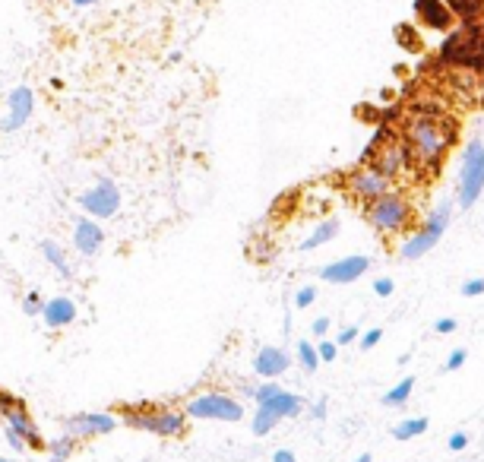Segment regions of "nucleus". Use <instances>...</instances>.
Here are the masks:
<instances>
[{
  "instance_id": "obj_1",
  "label": "nucleus",
  "mask_w": 484,
  "mask_h": 462,
  "mask_svg": "<svg viewBox=\"0 0 484 462\" xmlns=\"http://www.w3.org/2000/svg\"><path fill=\"white\" fill-rule=\"evenodd\" d=\"M414 162L427 165V168H437L443 162V155L452 149L456 143V127L450 120L437 117V114H414L405 124V139Z\"/></svg>"
},
{
  "instance_id": "obj_2",
  "label": "nucleus",
  "mask_w": 484,
  "mask_h": 462,
  "mask_svg": "<svg viewBox=\"0 0 484 462\" xmlns=\"http://www.w3.org/2000/svg\"><path fill=\"white\" fill-rule=\"evenodd\" d=\"M121 418L127 428L146 430L155 437H181L187 428V415L168 405H121Z\"/></svg>"
},
{
  "instance_id": "obj_3",
  "label": "nucleus",
  "mask_w": 484,
  "mask_h": 462,
  "mask_svg": "<svg viewBox=\"0 0 484 462\" xmlns=\"http://www.w3.org/2000/svg\"><path fill=\"white\" fill-rule=\"evenodd\" d=\"M364 212H367V222L380 234H399V231H405V228L412 225L414 206H412V200H408L405 193L389 190V193L364 203Z\"/></svg>"
},
{
  "instance_id": "obj_4",
  "label": "nucleus",
  "mask_w": 484,
  "mask_h": 462,
  "mask_svg": "<svg viewBox=\"0 0 484 462\" xmlns=\"http://www.w3.org/2000/svg\"><path fill=\"white\" fill-rule=\"evenodd\" d=\"M440 57L456 67L484 70V35L475 29V23H465L462 29L446 35V41L440 44Z\"/></svg>"
},
{
  "instance_id": "obj_5",
  "label": "nucleus",
  "mask_w": 484,
  "mask_h": 462,
  "mask_svg": "<svg viewBox=\"0 0 484 462\" xmlns=\"http://www.w3.org/2000/svg\"><path fill=\"white\" fill-rule=\"evenodd\" d=\"M481 190H484V143L481 139H471L465 146L462 171H459V206L462 209L475 206Z\"/></svg>"
},
{
  "instance_id": "obj_6",
  "label": "nucleus",
  "mask_w": 484,
  "mask_h": 462,
  "mask_svg": "<svg viewBox=\"0 0 484 462\" xmlns=\"http://www.w3.org/2000/svg\"><path fill=\"white\" fill-rule=\"evenodd\" d=\"M187 418H200V421H241L244 405L237 399L225 396V392H203V396L190 399L184 405Z\"/></svg>"
},
{
  "instance_id": "obj_7",
  "label": "nucleus",
  "mask_w": 484,
  "mask_h": 462,
  "mask_svg": "<svg viewBox=\"0 0 484 462\" xmlns=\"http://www.w3.org/2000/svg\"><path fill=\"white\" fill-rule=\"evenodd\" d=\"M301 409H304V399L294 396V392L279 390L273 399H266V402L256 405V415H254V434H256V437L273 434V428L282 421V418H294V415H301Z\"/></svg>"
},
{
  "instance_id": "obj_8",
  "label": "nucleus",
  "mask_w": 484,
  "mask_h": 462,
  "mask_svg": "<svg viewBox=\"0 0 484 462\" xmlns=\"http://www.w3.org/2000/svg\"><path fill=\"white\" fill-rule=\"evenodd\" d=\"M0 415H4V424H7V430H13L16 437H22V443L26 447H45V440H41L39 428H35L32 415H29L26 402L22 399H16L13 392L0 390Z\"/></svg>"
},
{
  "instance_id": "obj_9",
  "label": "nucleus",
  "mask_w": 484,
  "mask_h": 462,
  "mask_svg": "<svg viewBox=\"0 0 484 462\" xmlns=\"http://www.w3.org/2000/svg\"><path fill=\"white\" fill-rule=\"evenodd\" d=\"M79 206L86 209L89 219H115L121 212V190L111 177H102L96 187H89L86 193H79Z\"/></svg>"
},
{
  "instance_id": "obj_10",
  "label": "nucleus",
  "mask_w": 484,
  "mask_h": 462,
  "mask_svg": "<svg viewBox=\"0 0 484 462\" xmlns=\"http://www.w3.org/2000/svg\"><path fill=\"white\" fill-rule=\"evenodd\" d=\"M345 187H348V193L355 196L358 203H370V200H377V196L389 193L393 181H389L386 174H380L374 165H361V168H355L345 177Z\"/></svg>"
},
{
  "instance_id": "obj_11",
  "label": "nucleus",
  "mask_w": 484,
  "mask_h": 462,
  "mask_svg": "<svg viewBox=\"0 0 484 462\" xmlns=\"http://www.w3.org/2000/svg\"><path fill=\"white\" fill-rule=\"evenodd\" d=\"M117 428V418L111 411H79L64 421V434L73 440H86V437H102Z\"/></svg>"
},
{
  "instance_id": "obj_12",
  "label": "nucleus",
  "mask_w": 484,
  "mask_h": 462,
  "mask_svg": "<svg viewBox=\"0 0 484 462\" xmlns=\"http://www.w3.org/2000/svg\"><path fill=\"white\" fill-rule=\"evenodd\" d=\"M412 162H414V158H412V152H408V146L402 143V139L380 146V149L374 152V158H370V165H374L380 174H386L389 181H395V177L405 174Z\"/></svg>"
},
{
  "instance_id": "obj_13",
  "label": "nucleus",
  "mask_w": 484,
  "mask_h": 462,
  "mask_svg": "<svg viewBox=\"0 0 484 462\" xmlns=\"http://www.w3.org/2000/svg\"><path fill=\"white\" fill-rule=\"evenodd\" d=\"M370 259L361 257V253H355V257H342V259H332V263H326L323 269H320V278L323 282H332V285H348V282H358V278L367 272Z\"/></svg>"
},
{
  "instance_id": "obj_14",
  "label": "nucleus",
  "mask_w": 484,
  "mask_h": 462,
  "mask_svg": "<svg viewBox=\"0 0 484 462\" xmlns=\"http://www.w3.org/2000/svg\"><path fill=\"white\" fill-rule=\"evenodd\" d=\"M7 117H4V130H20V127L29 124V117H32L35 111V95L29 86H16L13 92H10V101H7Z\"/></svg>"
},
{
  "instance_id": "obj_15",
  "label": "nucleus",
  "mask_w": 484,
  "mask_h": 462,
  "mask_svg": "<svg viewBox=\"0 0 484 462\" xmlns=\"http://www.w3.org/2000/svg\"><path fill=\"white\" fill-rule=\"evenodd\" d=\"M105 244V231L96 219H79L73 225V247H77L83 257H96Z\"/></svg>"
},
{
  "instance_id": "obj_16",
  "label": "nucleus",
  "mask_w": 484,
  "mask_h": 462,
  "mask_svg": "<svg viewBox=\"0 0 484 462\" xmlns=\"http://www.w3.org/2000/svg\"><path fill=\"white\" fill-rule=\"evenodd\" d=\"M414 16L421 19L424 29L433 32H450L452 25V13L443 6V0H414Z\"/></svg>"
},
{
  "instance_id": "obj_17",
  "label": "nucleus",
  "mask_w": 484,
  "mask_h": 462,
  "mask_svg": "<svg viewBox=\"0 0 484 462\" xmlns=\"http://www.w3.org/2000/svg\"><path fill=\"white\" fill-rule=\"evenodd\" d=\"M288 364H292V358H288V352H282L279 345H263L254 358V371L266 380L282 377V373L288 371Z\"/></svg>"
},
{
  "instance_id": "obj_18",
  "label": "nucleus",
  "mask_w": 484,
  "mask_h": 462,
  "mask_svg": "<svg viewBox=\"0 0 484 462\" xmlns=\"http://www.w3.org/2000/svg\"><path fill=\"white\" fill-rule=\"evenodd\" d=\"M41 320L51 329L70 326V323L77 320V304H73L70 297H51V301H45V307H41Z\"/></svg>"
},
{
  "instance_id": "obj_19",
  "label": "nucleus",
  "mask_w": 484,
  "mask_h": 462,
  "mask_svg": "<svg viewBox=\"0 0 484 462\" xmlns=\"http://www.w3.org/2000/svg\"><path fill=\"white\" fill-rule=\"evenodd\" d=\"M437 244H440V238H433V234H427L424 228H418V231H414L412 238L402 244L399 257L402 259H418V257H424V253H431Z\"/></svg>"
},
{
  "instance_id": "obj_20",
  "label": "nucleus",
  "mask_w": 484,
  "mask_h": 462,
  "mask_svg": "<svg viewBox=\"0 0 484 462\" xmlns=\"http://www.w3.org/2000/svg\"><path fill=\"white\" fill-rule=\"evenodd\" d=\"M339 234V219H323L317 228H313L310 234H307L304 240H301V250H317V247H323V244H329L332 238Z\"/></svg>"
},
{
  "instance_id": "obj_21",
  "label": "nucleus",
  "mask_w": 484,
  "mask_h": 462,
  "mask_svg": "<svg viewBox=\"0 0 484 462\" xmlns=\"http://www.w3.org/2000/svg\"><path fill=\"white\" fill-rule=\"evenodd\" d=\"M443 6L452 13V19H462V23H475L484 13V0H443Z\"/></svg>"
},
{
  "instance_id": "obj_22",
  "label": "nucleus",
  "mask_w": 484,
  "mask_h": 462,
  "mask_svg": "<svg viewBox=\"0 0 484 462\" xmlns=\"http://www.w3.org/2000/svg\"><path fill=\"white\" fill-rule=\"evenodd\" d=\"M450 215H452V206L450 203H440V206L424 219V225L421 228H424L427 234H433V238H443V231L450 228Z\"/></svg>"
},
{
  "instance_id": "obj_23",
  "label": "nucleus",
  "mask_w": 484,
  "mask_h": 462,
  "mask_svg": "<svg viewBox=\"0 0 484 462\" xmlns=\"http://www.w3.org/2000/svg\"><path fill=\"white\" fill-rule=\"evenodd\" d=\"M41 253H45V259H48V263H51L64 278L73 276L70 263H67V253H64V247H60L58 240H41Z\"/></svg>"
},
{
  "instance_id": "obj_24",
  "label": "nucleus",
  "mask_w": 484,
  "mask_h": 462,
  "mask_svg": "<svg viewBox=\"0 0 484 462\" xmlns=\"http://www.w3.org/2000/svg\"><path fill=\"white\" fill-rule=\"evenodd\" d=\"M424 430H427V418H405V421H399L393 428V437L395 440H414Z\"/></svg>"
},
{
  "instance_id": "obj_25",
  "label": "nucleus",
  "mask_w": 484,
  "mask_h": 462,
  "mask_svg": "<svg viewBox=\"0 0 484 462\" xmlns=\"http://www.w3.org/2000/svg\"><path fill=\"white\" fill-rule=\"evenodd\" d=\"M412 390H414V377L399 380V383H395L389 392H383V405H405L408 396H412Z\"/></svg>"
},
{
  "instance_id": "obj_26",
  "label": "nucleus",
  "mask_w": 484,
  "mask_h": 462,
  "mask_svg": "<svg viewBox=\"0 0 484 462\" xmlns=\"http://www.w3.org/2000/svg\"><path fill=\"white\" fill-rule=\"evenodd\" d=\"M298 361H301V367H304L307 373H313V371L320 367V354H317V348H313L307 339H301V342H298Z\"/></svg>"
},
{
  "instance_id": "obj_27",
  "label": "nucleus",
  "mask_w": 484,
  "mask_h": 462,
  "mask_svg": "<svg viewBox=\"0 0 484 462\" xmlns=\"http://www.w3.org/2000/svg\"><path fill=\"white\" fill-rule=\"evenodd\" d=\"M73 437H67V434H60L58 440L51 443V462H67L70 459V453H73Z\"/></svg>"
},
{
  "instance_id": "obj_28",
  "label": "nucleus",
  "mask_w": 484,
  "mask_h": 462,
  "mask_svg": "<svg viewBox=\"0 0 484 462\" xmlns=\"http://www.w3.org/2000/svg\"><path fill=\"white\" fill-rule=\"evenodd\" d=\"M313 301H317V285H304V288H298V295H294V307H310Z\"/></svg>"
},
{
  "instance_id": "obj_29",
  "label": "nucleus",
  "mask_w": 484,
  "mask_h": 462,
  "mask_svg": "<svg viewBox=\"0 0 484 462\" xmlns=\"http://www.w3.org/2000/svg\"><path fill=\"white\" fill-rule=\"evenodd\" d=\"M41 307H45V301H41L35 291H32V295H26V301H22V314H26V316L41 314Z\"/></svg>"
},
{
  "instance_id": "obj_30",
  "label": "nucleus",
  "mask_w": 484,
  "mask_h": 462,
  "mask_svg": "<svg viewBox=\"0 0 484 462\" xmlns=\"http://www.w3.org/2000/svg\"><path fill=\"white\" fill-rule=\"evenodd\" d=\"M279 390H282L279 383H260V386H256V390H254V399H256V405H260V402H266V399H273V396H275V392H279Z\"/></svg>"
},
{
  "instance_id": "obj_31",
  "label": "nucleus",
  "mask_w": 484,
  "mask_h": 462,
  "mask_svg": "<svg viewBox=\"0 0 484 462\" xmlns=\"http://www.w3.org/2000/svg\"><path fill=\"white\" fill-rule=\"evenodd\" d=\"M317 354H320V361H336V354H339V345H336V342H329V339H320V345H317Z\"/></svg>"
},
{
  "instance_id": "obj_32",
  "label": "nucleus",
  "mask_w": 484,
  "mask_h": 462,
  "mask_svg": "<svg viewBox=\"0 0 484 462\" xmlns=\"http://www.w3.org/2000/svg\"><path fill=\"white\" fill-rule=\"evenodd\" d=\"M462 295H465V297L484 295V278H469V282H462Z\"/></svg>"
},
{
  "instance_id": "obj_33",
  "label": "nucleus",
  "mask_w": 484,
  "mask_h": 462,
  "mask_svg": "<svg viewBox=\"0 0 484 462\" xmlns=\"http://www.w3.org/2000/svg\"><path fill=\"white\" fill-rule=\"evenodd\" d=\"M380 339H383V329H367V333L361 335V348L367 352V348H377L380 345Z\"/></svg>"
},
{
  "instance_id": "obj_34",
  "label": "nucleus",
  "mask_w": 484,
  "mask_h": 462,
  "mask_svg": "<svg viewBox=\"0 0 484 462\" xmlns=\"http://www.w3.org/2000/svg\"><path fill=\"white\" fill-rule=\"evenodd\" d=\"M446 447H450L452 453H462V449L469 447V434H465V430H456V434L450 437V443H446Z\"/></svg>"
},
{
  "instance_id": "obj_35",
  "label": "nucleus",
  "mask_w": 484,
  "mask_h": 462,
  "mask_svg": "<svg viewBox=\"0 0 484 462\" xmlns=\"http://www.w3.org/2000/svg\"><path fill=\"white\" fill-rule=\"evenodd\" d=\"M465 358H469V354H465V348H456V352L446 358V371H459V367L465 364Z\"/></svg>"
},
{
  "instance_id": "obj_36",
  "label": "nucleus",
  "mask_w": 484,
  "mask_h": 462,
  "mask_svg": "<svg viewBox=\"0 0 484 462\" xmlns=\"http://www.w3.org/2000/svg\"><path fill=\"white\" fill-rule=\"evenodd\" d=\"M310 329H313V335H317V339H326V333H329V316H317Z\"/></svg>"
},
{
  "instance_id": "obj_37",
  "label": "nucleus",
  "mask_w": 484,
  "mask_h": 462,
  "mask_svg": "<svg viewBox=\"0 0 484 462\" xmlns=\"http://www.w3.org/2000/svg\"><path fill=\"white\" fill-rule=\"evenodd\" d=\"M358 333H361L358 326H345L342 333H339V342H336V345H351V342L358 339Z\"/></svg>"
},
{
  "instance_id": "obj_38",
  "label": "nucleus",
  "mask_w": 484,
  "mask_h": 462,
  "mask_svg": "<svg viewBox=\"0 0 484 462\" xmlns=\"http://www.w3.org/2000/svg\"><path fill=\"white\" fill-rule=\"evenodd\" d=\"M393 288H395V285L389 282V278H377V282H374V295H380V297H389V295H393Z\"/></svg>"
},
{
  "instance_id": "obj_39",
  "label": "nucleus",
  "mask_w": 484,
  "mask_h": 462,
  "mask_svg": "<svg viewBox=\"0 0 484 462\" xmlns=\"http://www.w3.org/2000/svg\"><path fill=\"white\" fill-rule=\"evenodd\" d=\"M437 333H452V329H456V320H452V316H443V320H437Z\"/></svg>"
},
{
  "instance_id": "obj_40",
  "label": "nucleus",
  "mask_w": 484,
  "mask_h": 462,
  "mask_svg": "<svg viewBox=\"0 0 484 462\" xmlns=\"http://www.w3.org/2000/svg\"><path fill=\"white\" fill-rule=\"evenodd\" d=\"M273 462H298V456H294L292 449H279V453L273 456Z\"/></svg>"
},
{
  "instance_id": "obj_41",
  "label": "nucleus",
  "mask_w": 484,
  "mask_h": 462,
  "mask_svg": "<svg viewBox=\"0 0 484 462\" xmlns=\"http://www.w3.org/2000/svg\"><path fill=\"white\" fill-rule=\"evenodd\" d=\"M7 440H10V447H13V449H26V443H22V437H16L13 430H7Z\"/></svg>"
},
{
  "instance_id": "obj_42",
  "label": "nucleus",
  "mask_w": 484,
  "mask_h": 462,
  "mask_svg": "<svg viewBox=\"0 0 484 462\" xmlns=\"http://www.w3.org/2000/svg\"><path fill=\"white\" fill-rule=\"evenodd\" d=\"M313 415H317V418H326V402H317V409H313Z\"/></svg>"
},
{
  "instance_id": "obj_43",
  "label": "nucleus",
  "mask_w": 484,
  "mask_h": 462,
  "mask_svg": "<svg viewBox=\"0 0 484 462\" xmlns=\"http://www.w3.org/2000/svg\"><path fill=\"white\" fill-rule=\"evenodd\" d=\"M73 6H92V4H98V0H70Z\"/></svg>"
},
{
  "instance_id": "obj_44",
  "label": "nucleus",
  "mask_w": 484,
  "mask_h": 462,
  "mask_svg": "<svg viewBox=\"0 0 484 462\" xmlns=\"http://www.w3.org/2000/svg\"><path fill=\"white\" fill-rule=\"evenodd\" d=\"M355 462H374V459H370V456H367V453H364V456H358V459H355Z\"/></svg>"
},
{
  "instance_id": "obj_45",
  "label": "nucleus",
  "mask_w": 484,
  "mask_h": 462,
  "mask_svg": "<svg viewBox=\"0 0 484 462\" xmlns=\"http://www.w3.org/2000/svg\"><path fill=\"white\" fill-rule=\"evenodd\" d=\"M475 29H478V32H481V35H484V23H481V25H478V23H475Z\"/></svg>"
},
{
  "instance_id": "obj_46",
  "label": "nucleus",
  "mask_w": 484,
  "mask_h": 462,
  "mask_svg": "<svg viewBox=\"0 0 484 462\" xmlns=\"http://www.w3.org/2000/svg\"><path fill=\"white\" fill-rule=\"evenodd\" d=\"M0 462H10V459H0Z\"/></svg>"
}]
</instances>
